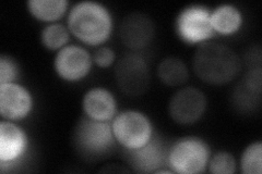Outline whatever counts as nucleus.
<instances>
[{"mask_svg": "<svg viewBox=\"0 0 262 174\" xmlns=\"http://www.w3.org/2000/svg\"><path fill=\"white\" fill-rule=\"evenodd\" d=\"M195 76L211 85L232 82L242 70L239 56L231 47L217 43H203L193 56Z\"/></svg>", "mask_w": 262, "mask_h": 174, "instance_id": "f257e3e1", "label": "nucleus"}, {"mask_svg": "<svg viewBox=\"0 0 262 174\" xmlns=\"http://www.w3.org/2000/svg\"><path fill=\"white\" fill-rule=\"evenodd\" d=\"M68 29L82 43L98 46L111 37L113 18L110 10L102 4L81 2L71 8Z\"/></svg>", "mask_w": 262, "mask_h": 174, "instance_id": "f03ea898", "label": "nucleus"}, {"mask_svg": "<svg viewBox=\"0 0 262 174\" xmlns=\"http://www.w3.org/2000/svg\"><path fill=\"white\" fill-rule=\"evenodd\" d=\"M76 148L86 158H100L108 155L115 147L112 123L96 121L90 118L81 119L73 135Z\"/></svg>", "mask_w": 262, "mask_h": 174, "instance_id": "7ed1b4c3", "label": "nucleus"}, {"mask_svg": "<svg viewBox=\"0 0 262 174\" xmlns=\"http://www.w3.org/2000/svg\"><path fill=\"white\" fill-rule=\"evenodd\" d=\"M210 154V147L202 138L188 136L169 147L167 163L173 173L198 174L207 169Z\"/></svg>", "mask_w": 262, "mask_h": 174, "instance_id": "20e7f679", "label": "nucleus"}, {"mask_svg": "<svg viewBox=\"0 0 262 174\" xmlns=\"http://www.w3.org/2000/svg\"><path fill=\"white\" fill-rule=\"evenodd\" d=\"M116 142L126 151L140 148L153 137V126L144 113L138 110H125L112 120Z\"/></svg>", "mask_w": 262, "mask_h": 174, "instance_id": "39448f33", "label": "nucleus"}, {"mask_svg": "<svg viewBox=\"0 0 262 174\" xmlns=\"http://www.w3.org/2000/svg\"><path fill=\"white\" fill-rule=\"evenodd\" d=\"M115 78L119 89L129 97L142 96L150 87V68L138 54L121 58L115 68Z\"/></svg>", "mask_w": 262, "mask_h": 174, "instance_id": "423d86ee", "label": "nucleus"}, {"mask_svg": "<svg viewBox=\"0 0 262 174\" xmlns=\"http://www.w3.org/2000/svg\"><path fill=\"white\" fill-rule=\"evenodd\" d=\"M176 32L186 44L207 43L215 34L211 26L210 9L200 5L184 8L176 19Z\"/></svg>", "mask_w": 262, "mask_h": 174, "instance_id": "0eeeda50", "label": "nucleus"}, {"mask_svg": "<svg viewBox=\"0 0 262 174\" xmlns=\"http://www.w3.org/2000/svg\"><path fill=\"white\" fill-rule=\"evenodd\" d=\"M207 109V98L200 89L184 87L177 90L169 101L168 112L180 126H191L198 122Z\"/></svg>", "mask_w": 262, "mask_h": 174, "instance_id": "6e6552de", "label": "nucleus"}, {"mask_svg": "<svg viewBox=\"0 0 262 174\" xmlns=\"http://www.w3.org/2000/svg\"><path fill=\"white\" fill-rule=\"evenodd\" d=\"M93 57L85 48L67 45L55 57V71L61 80L73 83L83 80L91 71Z\"/></svg>", "mask_w": 262, "mask_h": 174, "instance_id": "1a4fd4ad", "label": "nucleus"}, {"mask_svg": "<svg viewBox=\"0 0 262 174\" xmlns=\"http://www.w3.org/2000/svg\"><path fill=\"white\" fill-rule=\"evenodd\" d=\"M168 147L159 136L153 137L140 148L126 151L131 167L139 173H158L168 167Z\"/></svg>", "mask_w": 262, "mask_h": 174, "instance_id": "9d476101", "label": "nucleus"}, {"mask_svg": "<svg viewBox=\"0 0 262 174\" xmlns=\"http://www.w3.org/2000/svg\"><path fill=\"white\" fill-rule=\"evenodd\" d=\"M33 110V97L30 90L16 82L0 84V112L8 121H19Z\"/></svg>", "mask_w": 262, "mask_h": 174, "instance_id": "9b49d317", "label": "nucleus"}, {"mask_svg": "<svg viewBox=\"0 0 262 174\" xmlns=\"http://www.w3.org/2000/svg\"><path fill=\"white\" fill-rule=\"evenodd\" d=\"M28 136L19 126L12 121L3 120L0 123V169L15 163L26 154Z\"/></svg>", "mask_w": 262, "mask_h": 174, "instance_id": "f8f14e48", "label": "nucleus"}, {"mask_svg": "<svg viewBox=\"0 0 262 174\" xmlns=\"http://www.w3.org/2000/svg\"><path fill=\"white\" fill-rule=\"evenodd\" d=\"M120 39L131 51H139L150 45L154 37V24L150 16L143 13H130L122 20Z\"/></svg>", "mask_w": 262, "mask_h": 174, "instance_id": "ddd939ff", "label": "nucleus"}, {"mask_svg": "<svg viewBox=\"0 0 262 174\" xmlns=\"http://www.w3.org/2000/svg\"><path fill=\"white\" fill-rule=\"evenodd\" d=\"M82 108L88 118L110 122L117 114L116 98L108 89L95 87L90 89L82 101Z\"/></svg>", "mask_w": 262, "mask_h": 174, "instance_id": "4468645a", "label": "nucleus"}, {"mask_svg": "<svg viewBox=\"0 0 262 174\" xmlns=\"http://www.w3.org/2000/svg\"><path fill=\"white\" fill-rule=\"evenodd\" d=\"M211 26L221 35L235 34L243 26V14L233 5H221L211 11Z\"/></svg>", "mask_w": 262, "mask_h": 174, "instance_id": "2eb2a0df", "label": "nucleus"}, {"mask_svg": "<svg viewBox=\"0 0 262 174\" xmlns=\"http://www.w3.org/2000/svg\"><path fill=\"white\" fill-rule=\"evenodd\" d=\"M158 77L164 85L179 87L184 85L189 79V71L182 59L176 57H168L160 62Z\"/></svg>", "mask_w": 262, "mask_h": 174, "instance_id": "dca6fc26", "label": "nucleus"}, {"mask_svg": "<svg viewBox=\"0 0 262 174\" xmlns=\"http://www.w3.org/2000/svg\"><path fill=\"white\" fill-rule=\"evenodd\" d=\"M67 0H30L28 8L30 13L38 21H58L67 11Z\"/></svg>", "mask_w": 262, "mask_h": 174, "instance_id": "f3484780", "label": "nucleus"}, {"mask_svg": "<svg viewBox=\"0 0 262 174\" xmlns=\"http://www.w3.org/2000/svg\"><path fill=\"white\" fill-rule=\"evenodd\" d=\"M70 38V31L62 24L53 23L45 27L40 34V40L49 51H60L67 46Z\"/></svg>", "mask_w": 262, "mask_h": 174, "instance_id": "a211bd4d", "label": "nucleus"}, {"mask_svg": "<svg viewBox=\"0 0 262 174\" xmlns=\"http://www.w3.org/2000/svg\"><path fill=\"white\" fill-rule=\"evenodd\" d=\"M241 169L244 174H261L262 172V144L251 143L245 149L241 158Z\"/></svg>", "mask_w": 262, "mask_h": 174, "instance_id": "6ab92c4d", "label": "nucleus"}, {"mask_svg": "<svg viewBox=\"0 0 262 174\" xmlns=\"http://www.w3.org/2000/svg\"><path fill=\"white\" fill-rule=\"evenodd\" d=\"M209 171L213 174H234L237 169L235 157L228 152H220L209 160Z\"/></svg>", "mask_w": 262, "mask_h": 174, "instance_id": "aec40b11", "label": "nucleus"}, {"mask_svg": "<svg viewBox=\"0 0 262 174\" xmlns=\"http://www.w3.org/2000/svg\"><path fill=\"white\" fill-rule=\"evenodd\" d=\"M19 77V68L10 57H0V84L13 83Z\"/></svg>", "mask_w": 262, "mask_h": 174, "instance_id": "412c9836", "label": "nucleus"}, {"mask_svg": "<svg viewBox=\"0 0 262 174\" xmlns=\"http://www.w3.org/2000/svg\"><path fill=\"white\" fill-rule=\"evenodd\" d=\"M115 52L110 47H100L93 56V61L100 68H108L115 61Z\"/></svg>", "mask_w": 262, "mask_h": 174, "instance_id": "4be33fe9", "label": "nucleus"}]
</instances>
